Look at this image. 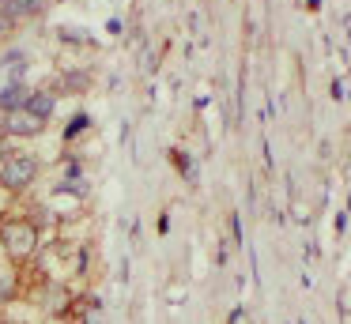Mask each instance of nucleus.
Masks as SVG:
<instances>
[{"instance_id":"f257e3e1","label":"nucleus","mask_w":351,"mask_h":324,"mask_svg":"<svg viewBox=\"0 0 351 324\" xmlns=\"http://www.w3.org/2000/svg\"><path fill=\"white\" fill-rule=\"evenodd\" d=\"M38 245H42V230H38V223H34V219L8 215L4 223H0V249H4V253H8L16 264L31 260V256L38 253Z\"/></svg>"},{"instance_id":"f03ea898","label":"nucleus","mask_w":351,"mask_h":324,"mask_svg":"<svg viewBox=\"0 0 351 324\" xmlns=\"http://www.w3.org/2000/svg\"><path fill=\"white\" fill-rule=\"evenodd\" d=\"M38 173H42L38 155H31V151H12V155H4V162H0V188L19 196L38 181Z\"/></svg>"},{"instance_id":"7ed1b4c3","label":"nucleus","mask_w":351,"mask_h":324,"mask_svg":"<svg viewBox=\"0 0 351 324\" xmlns=\"http://www.w3.org/2000/svg\"><path fill=\"white\" fill-rule=\"evenodd\" d=\"M0 132L16 136V140H34V136L46 132V121H38L31 110H12L0 117Z\"/></svg>"},{"instance_id":"20e7f679","label":"nucleus","mask_w":351,"mask_h":324,"mask_svg":"<svg viewBox=\"0 0 351 324\" xmlns=\"http://www.w3.org/2000/svg\"><path fill=\"white\" fill-rule=\"evenodd\" d=\"M27 102H31V87L27 83H4L0 87V113L27 110Z\"/></svg>"},{"instance_id":"39448f33","label":"nucleus","mask_w":351,"mask_h":324,"mask_svg":"<svg viewBox=\"0 0 351 324\" xmlns=\"http://www.w3.org/2000/svg\"><path fill=\"white\" fill-rule=\"evenodd\" d=\"M27 110H31L38 121H49V117H53V110H57V95H53V90H46V87L31 90V102H27Z\"/></svg>"},{"instance_id":"423d86ee","label":"nucleus","mask_w":351,"mask_h":324,"mask_svg":"<svg viewBox=\"0 0 351 324\" xmlns=\"http://www.w3.org/2000/svg\"><path fill=\"white\" fill-rule=\"evenodd\" d=\"M38 12H42V0H4V4H0V15L8 23H19V19L38 15Z\"/></svg>"},{"instance_id":"0eeeda50","label":"nucleus","mask_w":351,"mask_h":324,"mask_svg":"<svg viewBox=\"0 0 351 324\" xmlns=\"http://www.w3.org/2000/svg\"><path fill=\"white\" fill-rule=\"evenodd\" d=\"M27 64H31V57H27L23 49L8 53V57H4V72H8V83H27V79H23Z\"/></svg>"},{"instance_id":"6e6552de","label":"nucleus","mask_w":351,"mask_h":324,"mask_svg":"<svg viewBox=\"0 0 351 324\" xmlns=\"http://www.w3.org/2000/svg\"><path fill=\"white\" fill-rule=\"evenodd\" d=\"M8 27H12V23L4 19V15H0V34H4V30H8Z\"/></svg>"}]
</instances>
